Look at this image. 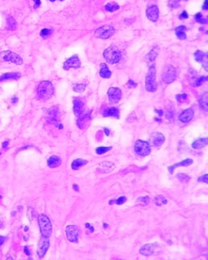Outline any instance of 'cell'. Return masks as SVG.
Masks as SVG:
<instances>
[{
    "mask_svg": "<svg viewBox=\"0 0 208 260\" xmlns=\"http://www.w3.org/2000/svg\"><path fill=\"white\" fill-rule=\"evenodd\" d=\"M54 86L50 81H41L37 88V95L40 99H49L54 93Z\"/></svg>",
    "mask_w": 208,
    "mask_h": 260,
    "instance_id": "obj_1",
    "label": "cell"
},
{
    "mask_svg": "<svg viewBox=\"0 0 208 260\" xmlns=\"http://www.w3.org/2000/svg\"><path fill=\"white\" fill-rule=\"evenodd\" d=\"M38 225L43 237L50 238L52 234V223L48 216L44 214L38 215Z\"/></svg>",
    "mask_w": 208,
    "mask_h": 260,
    "instance_id": "obj_2",
    "label": "cell"
},
{
    "mask_svg": "<svg viewBox=\"0 0 208 260\" xmlns=\"http://www.w3.org/2000/svg\"><path fill=\"white\" fill-rule=\"evenodd\" d=\"M156 89H157L156 70L155 65L153 64L149 68V71L146 77V89L148 92H155Z\"/></svg>",
    "mask_w": 208,
    "mask_h": 260,
    "instance_id": "obj_3",
    "label": "cell"
},
{
    "mask_svg": "<svg viewBox=\"0 0 208 260\" xmlns=\"http://www.w3.org/2000/svg\"><path fill=\"white\" fill-rule=\"evenodd\" d=\"M103 55L105 60L107 61L109 63H111V64L118 63L121 58V52L119 51V50L116 47H113V46H111V47H108L107 49H105Z\"/></svg>",
    "mask_w": 208,
    "mask_h": 260,
    "instance_id": "obj_4",
    "label": "cell"
},
{
    "mask_svg": "<svg viewBox=\"0 0 208 260\" xmlns=\"http://www.w3.org/2000/svg\"><path fill=\"white\" fill-rule=\"evenodd\" d=\"M46 120L51 124H54L59 128L62 129L63 125L60 123V114L59 110L57 107H53L48 110L47 112Z\"/></svg>",
    "mask_w": 208,
    "mask_h": 260,
    "instance_id": "obj_5",
    "label": "cell"
},
{
    "mask_svg": "<svg viewBox=\"0 0 208 260\" xmlns=\"http://www.w3.org/2000/svg\"><path fill=\"white\" fill-rule=\"evenodd\" d=\"M177 77V71L172 65H166L162 73V80L165 84L173 83Z\"/></svg>",
    "mask_w": 208,
    "mask_h": 260,
    "instance_id": "obj_6",
    "label": "cell"
},
{
    "mask_svg": "<svg viewBox=\"0 0 208 260\" xmlns=\"http://www.w3.org/2000/svg\"><path fill=\"white\" fill-rule=\"evenodd\" d=\"M0 60L10 61L17 65H21L23 63V59L16 53L12 52L10 51H5L0 53Z\"/></svg>",
    "mask_w": 208,
    "mask_h": 260,
    "instance_id": "obj_7",
    "label": "cell"
},
{
    "mask_svg": "<svg viewBox=\"0 0 208 260\" xmlns=\"http://www.w3.org/2000/svg\"><path fill=\"white\" fill-rule=\"evenodd\" d=\"M135 151L139 156H148L151 153V147L149 143L144 141L138 140L135 144Z\"/></svg>",
    "mask_w": 208,
    "mask_h": 260,
    "instance_id": "obj_8",
    "label": "cell"
},
{
    "mask_svg": "<svg viewBox=\"0 0 208 260\" xmlns=\"http://www.w3.org/2000/svg\"><path fill=\"white\" fill-rule=\"evenodd\" d=\"M115 32V28L111 25H104L98 28L95 31V35L97 38L102 39H107L113 36Z\"/></svg>",
    "mask_w": 208,
    "mask_h": 260,
    "instance_id": "obj_9",
    "label": "cell"
},
{
    "mask_svg": "<svg viewBox=\"0 0 208 260\" xmlns=\"http://www.w3.org/2000/svg\"><path fill=\"white\" fill-rule=\"evenodd\" d=\"M49 247H50V240L49 238H45V237H41V238L39 241L38 243V248H37V255L39 258H43L45 254H46L47 250H48Z\"/></svg>",
    "mask_w": 208,
    "mask_h": 260,
    "instance_id": "obj_10",
    "label": "cell"
},
{
    "mask_svg": "<svg viewBox=\"0 0 208 260\" xmlns=\"http://www.w3.org/2000/svg\"><path fill=\"white\" fill-rule=\"evenodd\" d=\"M67 239L71 242H78L79 241V231L78 227L75 225H68L66 228Z\"/></svg>",
    "mask_w": 208,
    "mask_h": 260,
    "instance_id": "obj_11",
    "label": "cell"
},
{
    "mask_svg": "<svg viewBox=\"0 0 208 260\" xmlns=\"http://www.w3.org/2000/svg\"><path fill=\"white\" fill-rule=\"evenodd\" d=\"M81 66L80 60L77 55H74L71 58H69L67 61H65L63 64V69L67 71L70 68H79Z\"/></svg>",
    "mask_w": 208,
    "mask_h": 260,
    "instance_id": "obj_12",
    "label": "cell"
},
{
    "mask_svg": "<svg viewBox=\"0 0 208 260\" xmlns=\"http://www.w3.org/2000/svg\"><path fill=\"white\" fill-rule=\"evenodd\" d=\"M108 97L113 103H117L121 98V90L119 88L110 87L108 90Z\"/></svg>",
    "mask_w": 208,
    "mask_h": 260,
    "instance_id": "obj_13",
    "label": "cell"
},
{
    "mask_svg": "<svg viewBox=\"0 0 208 260\" xmlns=\"http://www.w3.org/2000/svg\"><path fill=\"white\" fill-rule=\"evenodd\" d=\"M157 243H149L146 244L144 246H142L139 250V253L143 255L151 256L156 253V250L158 249Z\"/></svg>",
    "mask_w": 208,
    "mask_h": 260,
    "instance_id": "obj_14",
    "label": "cell"
},
{
    "mask_svg": "<svg viewBox=\"0 0 208 260\" xmlns=\"http://www.w3.org/2000/svg\"><path fill=\"white\" fill-rule=\"evenodd\" d=\"M165 138L160 132H153L149 138V145L153 146H160L164 144Z\"/></svg>",
    "mask_w": 208,
    "mask_h": 260,
    "instance_id": "obj_15",
    "label": "cell"
},
{
    "mask_svg": "<svg viewBox=\"0 0 208 260\" xmlns=\"http://www.w3.org/2000/svg\"><path fill=\"white\" fill-rule=\"evenodd\" d=\"M90 120H91V112H87L86 113L83 112L80 116L78 117L77 125L80 129H84L89 124Z\"/></svg>",
    "mask_w": 208,
    "mask_h": 260,
    "instance_id": "obj_16",
    "label": "cell"
},
{
    "mask_svg": "<svg viewBox=\"0 0 208 260\" xmlns=\"http://www.w3.org/2000/svg\"><path fill=\"white\" fill-rule=\"evenodd\" d=\"M194 59L198 63H202V66L205 68L206 71H207V60H208V57L207 54L205 52H202L201 51H197L196 52L194 53Z\"/></svg>",
    "mask_w": 208,
    "mask_h": 260,
    "instance_id": "obj_17",
    "label": "cell"
},
{
    "mask_svg": "<svg viewBox=\"0 0 208 260\" xmlns=\"http://www.w3.org/2000/svg\"><path fill=\"white\" fill-rule=\"evenodd\" d=\"M73 103H74V108H73L74 113L77 117H79L84 112V103L79 98H75Z\"/></svg>",
    "mask_w": 208,
    "mask_h": 260,
    "instance_id": "obj_18",
    "label": "cell"
},
{
    "mask_svg": "<svg viewBox=\"0 0 208 260\" xmlns=\"http://www.w3.org/2000/svg\"><path fill=\"white\" fill-rule=\"evenodd\" d=\"M146 14L148 18L153 22H156L159 18V9L156 6H152L147 9Z\"/></svg>",
    "mask_w": 208,
    "mask_h": 260,
    "instance_id": "obj_19",
    "label": "cell"
},
{
    "mask_svg": "<svg viewBox=\"0 0 208 260\" xmlns=\"http://www.w3.org/2000/svg\"><path fill=\"white\" fill-rule=\"evenodd\" d=\"M194 116V112L193 108H188L182 112L179 116V120L183 123H188L192 120Z\"/></svg>",
    "mask_w": 208,
    "mask_h": 260,
    "instance_id": "obj_20",
    "label": "cell"
},
{
    "mask_svg": "<svg viewBox=\"0 0 208 260\" xmlns=\"http://www.w3.org/2000/svg\"><path fill=\"white\" fill-rule=\"evenodd\" d=\"M104 117H109V116H112V117H115L117 119H119L120 112L119 110L117 108H109L105 109L103 112Z\"/></svg>",
    "mask_w": 208,
    "mask_h": 260,
    "instance_id": "obj_21",
    "label": "cell"
},
{
    "mask_svg": "<svg viewBox=\"0 0 208 260\" xmlns=\"http://www.w3.org/2000/svg\"><path fill=\"white\" fill-rule=\"evenodd\" d=\"M47 163L48 166L51 168H58L62 163V159L60 157L57 156V155H53V156L50 157L47 160Z\"/></svg>",
    "mask_w": 208,
    "mask_h": 260,
    "instance_id": "obj_22",
    "label": "cell"
},
{
    "mask_svg": "<svg viewBox=\"0 0 208 260\" xmlns=\"http://www.w3.org/2000/svg\"><path fill=\"white\" fill-rule=\"evenodd\" d=\"M192 163H193V160L191 159V158H186V159L182 161V162H177V163H176V164H173V165H172V166L168 167V172L172 174V173L173 172V170L175 168H177V167L190 166V165H191Z\"/></svg>",
    "mask_w": 208,
    "mask_h": 260,
    "instance_id": "obj_23",
    "label": "cell"
},
{
    "mask_svg": "<svg viewBox=\"0 0 208 260\" xmlns=\"http://www.w3.org/2000/svg\"><path fill=\"white\" fill-rule=\"evenodd\" d=\"M208 143V139L206 138H198L196 141H194L192 144V147L196 150H198V149L203 148L206 146H207Z\"/></svg>",
    "mask_w": 208,
    "mask_h": 260,
    "instance_id": "obj_24",
    "label": "cell"
},
{
    "mask_svg": "<svg viewBox=\"0 0 208 260\" xmlns=\"http://www.w3.org/2000/svg\"><path fill=\"white\" fill-rule=\"evenodd\" d=\"M20 73L19 72H7L4 73L0 77V81H7V80H18L20 77Z\"/></svg>",
    "mask_w": 208,
    "mask_h": 260,
    "instance_id": "obj_25",
    "label": "cell"
},
{
    "mask_svg": "<svg viewBox=\"0 0 208 260\" xmlns=\"http://www.w3.org/2000/svg\"><path fill=\"white\" fill-rule=\"evenodd\" d=\"M208 94L207 93H204L202 95L200 96L199 99H198V102H199V105H200V108H202L204 112H207L208 111Z\"/></svg>",
    "mask_w": 208,
    "mask_h": 260,
    "instance_id": "obj_26",
    "label": "cell"
},
{
    "mask_svg": "<svg viewBox=\"0 0 208 260\" xmlns=\"http://www.w3.org/2000/svg\"><path fill=\"white\" fill-rule=\"evenodd\" d=\"M100 76L102 78H105V79H109L111 77V72L105 63L101 64V70H100Z\"/></svg>",
    "mask_w": 208,
    "mask_h": 260,
    "instance_id": "obj_27",
    "label": "cell"
},
{
    "mask_svg": "<svg viewBox=\"0 0 208 260\" xmlns=\"http://www.w3.org/2000/svg\"><path fill=\"white\" fill-rule=\"evenodd\" d=\"M113 167H114V164L112 163L111 162H102L100 164L99 170L101 171V172L104 173L109 172L113 169Z\"/></svg>",
    "mask_w": 208,
    "mask_h": 260,
    "instance_id": "obj_28",
    "label": "cell"
},
{
    "mask_svg": "<svg viewBox=\"0 0 208 260\" xmlns=\"http://www.w3.org/2000/svg\"><path fill=\"white\" fill-rule=\"evenodd\" d=\"M186 26H179L175 29V32H176V35L178 38L180 40H185L186 39Z\"/></svg>",
    "mask_w": 208,
    "mask_h": 260,
    "instance_id": "obj_29",
    "label": "cell"
},
{
    "mask_svg": "<svg viewBox=\"0 0 208 260\" xmlns=\"http://www.w3.org/2000/svg\"><path fill=\"white\" fill-rule=\"evenodd\" d=\"M87 162V160H84V159H82V158H77V159H75L72 162L71 168L73 170H78L79 168H80L81 167H83V165L86 164Z\"/></svg>",
    "mask_w": 208,
    "mask_h": 260,
    "instance_id": "obj_30",
    "label": "cell"
},
{
    "mask_svg": "<svg viewBox=\"0 0 208 260\" xmlns=\"http://www.w3.org/2000/svg\"><path fill=\"white\" fill-rule=\"evenodd\" d=\"M158 51H159V49H158L157 47H154L151 51V52L145 57V60L147 62H152V61L155 60V59H156L158 55Z\"/></svg>",
    "mask_w": 208,
    "mask_h": 260,
    "instance_id": "obj_31",
    "label": "cell"
},
{
    "mask_svg": "<svg viewBox=\"0 0 208 260\" xmlns=\"http://www.w3.org/2000/svg\"><path fill=\"white\" fill-rule=\"evenodd\" d=\"M16 21L15 20V19L13 18V17H12V16H9V17H7V29H8V30H15L16 28Z\"/></svg>",
    "mask_w": 208,
    "mask_h": 260,
    "instance_id": "obj_32",
    "label": "cell"
},
{
    "mask_svg": "<svg viewBox=\"0 0 208 260\" xmlns=\"http://www.w3.org/2000/svg\"><path fill=\"white\" fill-rule=\"evenodd\" d=\"M119 5L117 3V2H109V3H107L106 5H105V10L107 11V12H115V11L118 10L119 9Z\"/></svg>",
    "mask_w": 208,
    "mask_h": 260,
    "instance_id": "obj_33",
    "label": "cell"
},
{
    "mask_svg": "<svg viewBox=\"0 0 208 260\" xmlns=\"http://www.w3.org/2000/svg\"><path fill=\"white\" fill-rule=\"evenodd\" d=\"M154 201H155V203H156L157 206L164 205V204H166V203L168 202L167 199H166L164 196H162V195H157V196L155 198V199H154Z\"/></svg>",
    "mask_w": 208,
    "mask_h": 260,
    "instance_id": "obj_34",
    "label": "cell"
},
{
    "mask_svg": "<svg viewBox=\"0 0 208 260\" xmlns=\"http://www.w3.org/2000/svg\"><path fill=\"white\" fill-rule=\"evenodd\" d=\"M126 198L125 197V196H121V197L118 198L117 199H116V200H111V201H109V204H117V205H121V204H123V203H125V202H126Z\"/></svg>",
    "mask_w": 208,
    "mask_h": 260,
    "instance_id": "obj_35",
    "label": "cell"
},
{
    "mask_svg": "<svg viewBox=\"0 0 208 260\" xmlns=\"http://www.w3.org/2000/svg\"><path fill=\"white\" fill-rule=\"evenodd\" d=\"M150 198L148 196H145V197H140L138 198L137 203L139 205L141 206H147L149 203Z\"/></svg>",
    "mask_w": 208,
    "mask_h": 260,
    "instance_id": "obj_36",
    "label": "cell"
},
{
    "mask_svg": "<svg viewBox=\"0 0 208 260\" xmlns=\"http://www.w3.org/2000/svg\"><path fill=\"white\" fill-rule=\"evenodd\" d=\"M177 179L179 181L184 183L188 182L190 180V177H189L188 175L184 174V173H179V174L177 175Z\"/></svg>",
    "mask_w": 208,
    "mask_h": 260,
    "instance_id": "obj_37",
    "label": "cell"
},
{
    "mask_svg": "<svg viewBox=\"0 0 208 260\" xmlns=\"http://www.w3.org/2000/svg\"><path fill=\"white\" fill-rule=\"evenodd\" d=\"M207 81V77H199V78H197V79H195V81H194V86H196V87H198V86H200L201 85H202V84L204 83L205 81Z\"/></svg>",
    "mask_w": 208,
    "mask_h": 260,
    "instance_id": "obj_38",
    "label": "cell"
},
{
    "mask_svg": "<svg viewBox=\"0 0 208 260\" xmlns=\"http://www.w3.org/2000/svg\"><path fill=\"white\" fill-rule=\"evenodd\" d=\"M85 88H86V85H84V84H79V85H75L73 89H74V91L78 92V93H83L85 90Z\"/></svg>",
    "mask_w": 208,
    "mask_h": 260,
    "instance_id": "obj_39",
    "label": "cell"
},
{
    "mask_svg": "<svg viewBox=\"0 0 208 260\" xmlns=\"http://www.w3.org/2000/svg\"><path fill=\"white\" fill-rule=\"evenodd\" d=\"M53 32L52 29L50 28H44L40 32V36L42 37L43 38H46L49 36H50V34Z\"/></svg>",
    "mask_w": 208,
    "mask_h": 260,
    "instance_id": "obj_40",
    "label": "cell"
},
{
    "mask_svg": "<svg viewBox=\"0 0 208 260\" xmlns=\"http://www.w3.org/2000/svg\"><path fill=\"white\" fill-rule=\"evenodd\" d=\"M111 149H112L111 146H110V147H104V146H101V147L97 148V153L98 154H105V153L109 151Z\"/></svg>",
    "mask_w": 208,
    "mask_h": 260,
    "instance_id": "obj_41",
    "label": "cell"
},
{
    "mask_svg": "<svg viewBox=\"0 0 208 260\" xmlns=\"http://www.w3.org/2000/svg\"><path fill=\"white\" fill-rule=\"evenodd\" d=\"M182 0H168V5L172 8H177L179 7V4ZM184 1H187V0H184Z\"/></svg>",
    "mask_w": 208,
    "mask_h": 260,
    "instance_id": "obj_42",
    "label": "cell"
},
{
    "mask_svg": "<svg viewBox=\"0 0 208 260\" xmlns=\"http://www.w3.org/2000/svg\"><path fill=\"white\" fill-rule=\"evenodd\" d=\"M194 18H195L197 22L201 23V24H206L207 23V20L205 18H202V16L201 13H198L196 16H194Z\"/></svg>",
    "mask_w": 208,
    "mask_h": 260,
    "instance_id": "obj_43",
    "label": "cell"
},
{
    "mask_svg": "<svg viewBox=\"0 0 208 260\" xmlns=\"http://www.w3.org/2000/svg\"><path fill=\"white\" fill-rule=\"evenodd\" d=\"M176 98L177 100L179 102H185L187 100L188 96H187V94H186V93H181V94H177V95L176 96Z\"/></svg>",
    "mask_w": 208,
    "mask_h": 260,
    "instance_id": "obj_44",
    "label": "cell"
},
{
    "mask_svg": "<svg viewBox=\"0 0 208 260\" xmlns=\"http://www.w3.org/2000/svg\"><path fill=\"white\" fill-rule=\"evenodd\" d=\"M198 181H199V182H204V183H206V184H207V183H208V175L207 174L203 175V176H202V177H199V178L198 179Z\"/></svg>",
    "mask_w": 208,
    "mask_h": 260,
    "instance_id": "obj_45",
    "label": "cell"
},
{
    "mask_svg": "<svg viewBox=\"0 0 208 260\" xmlns=\"http://www.w3.org/2000/svg\"><path fill=\"white\" fill-rule=\"evenodd\" d=\"M127 85H128V87H130V88H135L137 86V84H136L135 82H134V81H132V80H130Z\"/></svg>",
    "mask_w": 208,
    "mask_h": 260,
    "instance_id": "obj_46",
    "label": "cell"
},
{
    "mask_svg": "<svg viewBox=\"0 0 208 260\" xmlns=\"http://www.w3.org/2000/svg\"><path fill=\"white\" fill-rule=\"evenodd\" d=\"M188 13L186 12V11H184V12H182V14H181L180 16V19L181 20H184V19H187L188 18Z\"/></svg>",
    "mask_w": 208,
    "mask_h": 260,
    "instance_id": "obj_47",
    "label": "cell"
},
{
    "mask_svg": "<svg viewBox=\"0 0 208 260\" xmlns=\"http://www.w3.org/2000/svg\"><path fill=\"white\" fill-rule=\"evenodd\" d=\"M6 240H7L6 237H2V236H0V247L3 245L4 242H6Z\"/></svg>",
    "mask_w": 208,
    "mask_h": 260,
    "instance_id": "obj_48",
    "label": "cell"
},
{
    "mask_svg": "<svg viewBox=\"0 0 208 260\" xmlns=\"http://www.w3.org/2000/svg\"><path fill=\"white\" fill-rule=\"evenodd\" d=\"M173 112H170V111H168L167 113H166V118H167V119H173Z\"/></svg>",
    "mask_w": 208,
    "mask_h": 260,
    "instance_id": "obj_49",
    "label": "cell"
},
{
    "mask_svg": "<svg viewBox=\"0 0 208 260\" xmlns=\"http://www.w3.org/2000/svg\"><path fill=\"white\" fill-rule=\"evenodd\" d=\"M24 253H25V254H27V255L29 256L31 254L30 251H29V248H28V246H24Z\"/></svg>",
    "mask_w": 208,
    "mask_h": 260,
    "instance_id": "obj_50",
    "label": "cell"
},
{
    "mask_svg": "<svg viewBox=\"0 0 208 260\" xmlns=\"http://www.w3.org/2000/svg\"><path fill=\"white\" fill-rule=\"evenodd\" d=\"M86 227H87V228H88V229L92 232L94 231V228H93V226L91 225L90 223H86Z\"/></svg>",
    "mask_w": 208,
    "mask_h": 260,
    "instance_id": "obj_51",
    "label": "cell"
},
{
    "mask_svg": "<svg viewBox=\"0 0 208 260\" xmlns=\"http://www.w3.org/2000/svg\"><path fill=\"white\" fill-rule=\"evenodd\" d=\"M34 1H35L34 8H37L40 5V0H34Z\"/></svg>",
    "mask_w": 208,
    "mask_h": 260,
    "instance_id": "obj_52",
    "label": "cell"
},
{
    "mask_svg": "<svg viewBox=\"0 0 208 260\" xmlns=\"http://www.w3.org/2000/svg\"><path fill=\"white\" fill-rule=\"evenodd\" d=\"M207 2L208 0H205L204 3H203V6H202V9H203V10H207Z\"/></svg>",
    "mask_w": 208,
    "mask_h": 260,
    "instance_id": "obj_53",
    "label": "cell"
},
{
    "mask_svg": "<svg viewBox=\"0 0 208 260\" xmlns=\"http://www.w3.org/2000/svg\"><path fill=\"white\" fill-rule=\"evenodd\" d=\"M12 103H13V104L16 103V102H18V98H16V97H14V98H12Z\"/></svg>",
    "mask_w": 208,
    "mask_h": 260,
    "instance_id": "obj_54",
    "label": "cell"
},
{
    "mask_svg": "<svg viewBox=\"0 0 208 260\" xmlns=\"http://www.w3.org/2000/svg\"><path fill=\"white\" fill-rule=\"evenodd\" d=\"M156 111V112H157L158 114H159V116H161L162 115H163V112H162L161 110H155Z\"/></svg>",
    "mask_w": 208,
    "mask_h": 260,
    "instance_id": "obj_55",
    "label": "cell"
},
{
    "mask_svg": "<svg viewBox=\"0 0 208 260\" xmlns=\"http://www.w3.org/2000/svg\"><path fill=\"white\" fill-rule=\"evenodd\" d=\"M7 146H8V142H4L3 143H2V148L5 149Z\"/></svg>",
    "mask_w": 208,
    "mask_h": 260,
    "instance_id": "obj_56",
    "label": "cell"
},
{
    "mask_svg": "<svg viewBox=\"0 0 208 260\" xmlns=\"http://www.w3.org/2000/svg\"><path fill=\"white\" fill-rule=\"evenodd\" d=\"M105 132H106V135H107V136H109V129H108V128H105Z\"/></svg>",
    "mask_w": 208,
    "mask_h": 260,
    "instance_id": "obj_57",
    "label": "cell"
},
{
    "mask_svg": "<svg viewBox=\"0 0 208 260\" xmlns=\"http://www.w3.org/2000/svg\"><path fill=\"white\" fill-rule=\"evenodd\" d=\"M74 188H75V190L79 191V187H77L76 185H74Z\"/></svg>",
    "mask_w": 208,
    "mask_h": 260,
    "instance_id": "obj_58",
    "label": "cell"
},
{
    "mask_svg": "<svg viewBox=\"0 0 208 260\" xmlns=\"http://www.w3.org/2000/svg\"><path fill=\"white\" fill-rule=\"evenodd\" d=\"M50 2H55L56 0H50ZM60 1H64V0H60Z\"/></svg>",
    "mask_w": 208,
    "mask_h": 260,
    "instance_id": "obj_59",
    "label": "cell"
}]
</instances>
